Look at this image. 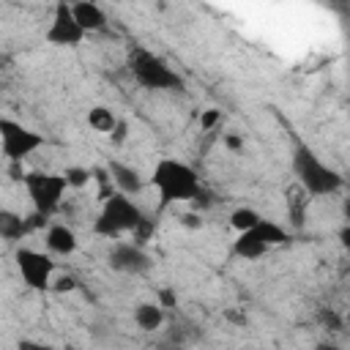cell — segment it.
I'll use <instances>...</instances> for the list:
<instances>
[{
	"label": "cell",
	"mask_w": 350,
	"mask_h": 350,
	"mask_svg": "<svg viewBox=\"0 0 350 350\" xmlns=\"http://www.w3.org/2000/svg\"><path fill=\"white\" fill-rule=\"evenodd\" d=\"M85 30L79 27L74 11H71V3H57L55 11H52V19H49V27L44 33L46 44L52 46H77L85 41Z\"/></svg>",
	"instance_id": "cell-9"
},
{
	"label": "cell",
	"mask_w": 350,
	"mask_h": 350,
	"mask_svg": "<svg viewBox=\"0 0 350 350\" xmlns=\"http://www.w3.org/2000/svg\"><path fill=\"white\" fill-rule=\"evenodd\" d=\"M46 249L49 254H74L77 252V232L66 224H49L46 227Z\"/></svg>",
	"instance_id": "cell-11"
},
{
	"label": "cell",
	"mask_w": 350,
	"mask_h": 350,
	"mask_svg": "<svg viewBox=\"0 0 350 350\" xmlns=\"http://www.w3.org/2000/svg\"><path fill=\"white\" fill-rule=\"evenodd\" d=\"M74 287H77L74 276H55V282H52V293H71Z\"/></svg>",
	"instance_id": "cell-19"
},
{
	"label": "cell",
	"mask_w": 350,
	"mask_h": 350,
	"mask_svg": "<svg viewBox=\"0 0 350 350\" xmlns=\"http://www.w3.org/2000/svg\"><path fill=\"white\" fill-rule=\"evenodd\" d=\"M14 260H16V271H19L22 282L30 290H38V293L52 290V282H55V260L49 254L38 252V249H16Z\"/></svg>",
	"instance_id": "cell-8"
},
{
	"label": "cell",
	"mask_w": 350,
	"mask_h": 350,
	"mask_svg": "<svg viewBox=\"0 0 350 350\" xmlns=\"http://www.w3.org/2000/svg\"><path fill=\"white\" fill-rule=\"evenodd\" d=\"M118 118H115V112L109 109V107H93L90 112H88V126L93 129V131H101V134H112L115 129H118Z\"/></svg>",
	"instance_id": "cell-16"
},
{
	"label": "cell",
	"mask_w": 350,
	"mask_h": 350,
	"mask_svg": "<svg viewBox=\"0 0 350 350\" xmlns=\"http://www.w3.org/2000/svg\"><path fill=\"white\" fill-rule=\"evenodd\" d=\"M314 350H339V347H336V345H328V342H320Z\"/></svg>",
	"instance_id": "cell-25"
},
{
	"label": "cell",
	"mask_w": 350,
	"mask_h": 350,
	"mask_svg": "<svg viewBox=\"0 0 350 350\" xmlns=\"http://www.w3.org/2000/svg\"><path fill=\"white\" fill-rule=\"evenodd\" d=\"M33 224H36V221H27V219H22V216H16V213H11V211H3V213H0V235H3L5 241H22V235L30 232Z\"/></svg>",
	"instance_id": "cell-15"
},
{
	"label": "cell",
	"mask_w": 350,
	"mask_h": 350,
	"mask_svg": "<svg viewBox=\"0 0 350 350\" xmlns=\"http://www.w3.org/2000/svg\"><path fill=\"white\" fill-rule=\"evenodd\" d=\"M290 241V232L284 227H279L276 221L262 219L257 227L238 232L232 241V254L241 260H260L262 254H268L273 246H284Z\"/></svg>",
	"instance_id": "cell-6"
},
{
	"label": "cell",
	"mask_w": 350,
	"mask_h": 350,
	"mask_svg": "<svg viewBox=\"0 0 350 350\" xmlns=\"http://www.w3.org/2000/svg\"><path fill=\"white\" fill-rule=\"evenodd\" d=\"M109 175H112L118 191H123V194H129V197L137 194V191L142 189V178H139V172H137L134 167H129V164L112 161V164H109Z\"/></svg>",
	"instance_id": "cell-13"
},
{
	"label": "cell",
	"mask_w": 350,
	"mask_h": 350,
	"mask_svg": "<svg viewBox=\"0 0 350 350\" xmlns=\"http://www.w3.org/2000/svg\"><path fill=\"white\" fill-rule=\"evenodd\" d=\"M342 211H345V219H347V224H350V191H347V197H345V205H342Z\"/></svg>",
	"instance_id": "cell-24"
},
{
	"label": "cell",
	"mask_w": 350,
	"mask_h": 350,
	"mask_svg": "<svg viewBox=\"0 0 350 350\" xmlns=\"http://www.w3.org/2000/svg\"><path fill=\"white\" fill-rule=\"evenodd\" d=\"M339 246H342V252H345L347 260H350V224H345V227L339 230Z\"/></svg>",
	"instance_id": "cell-22"
},
{
	"label": "cell",
	"mask_w": 350,
	"mask_h": 350,
	"mask_svg": "<svg viewBox=\"0 0 350 350\" xmlns=\"http://www.w3.org/2000/svg\"><path fill=\"white\" fill-rule=\"evenodd\" d=\"M63 175H66L68 186H74V189H79V186H85L90 180V172L85 167H68V170H63Z\"/></svg>",
	"instance_id": "cell-18"
},
{
	"label": "cell",
	"mask_w": 350,
	"mask_h": 350,
	"mask_svg": "<svg viewBox=\"0 0 350 350\" xmlns=\"http://www.w3.org/2000/svg\"><path fill=\"white\" fill-rule=\"evenodd\" d=\"M260 221H262V216H260L254 208H249V205H241V208H235V211L230 213V227H232L235 232H246V230L257 227Z\"/></svg>",
	"instance_id": "cell-17"
},
{
	"label": "cell",
	"mask_w": 350,
	"mask_h": 350,
	"mask_svg": "<svg viewBox=\"0 0 350 350\" xmlns=\"http://www.w3.org/2000/svg\"><path fill=\"white\" fill-rule=\"evenodd\" d=\"M293 172L301 183V189L312 197H325V194H334L342 189V175L328 167L312 148L306 145H298L295 153H293Z\"/></svg>",
	"instance_id": "cell-3"
},
{
	"label": "cell",
	"mask_w": 350,
	"mask_h": 350,
	"mask_svg": "<svg viewBox=\"0 0 350 350\" xmlns=\"http://www.w3.org/2000/svg\"><path fill=\"white\" fill-rule=\"evenodd\" d=\"M148 254L139 249V243H115L109 252V265L123 273H139L148 268Z\"/></svg>",
	"instance_id": "cell-10"
},
{
	"label": "cell",
	"mask_w": 350,
	"mask_h": 350,
	"mask_svg": "<svg viewBox=\"0 0 350 350\" xmlns=\"http://www.w3.org/2000/svg\"><path fill=\"white\" fill-rule=\"evenodd\" d=\"M0 139H3V156L11 164H22L27 156H33L36 150H41L46 145V137L11 120V118H0Z\"/></svg>",
	"instance_id": "cell-7"
},
{
	"label": "cell",
	"mask_w": 350,
	"mask_h": 350,
	"mask_svg": "<svg viewBox=\"0 0 350 350\" xmlns=\"http://www.w3.org/2000/svg\"><path fill=\"white\" fill-rule=\"evenodd\" d=\"M221 120V115H219V109H205L202 115H200V126L208 131V129H213L216 123Z\"/></svg>",
	"instance_id": "cell-20"
},
{
	"label": "cell",
	"mask_w": 350,
	"mask_h": 350,
	"mask_svg": "<svg viewBox=\"0 0 350 350\" xmlns=\"http://www.w3.org/2000/svg\"><path fill=\"white\" fill-rule=\"evenodd\" d=\"M129 71L148 90H178V88H183V77L161 55H156L150 49H142V46L129 55Z\"/></svg>",
	"instance_id": "cell-4"
},
{
	"label": "cell",
	"mask_w": 350,
	"mask_h": 350,
	"mask_svg": "<svg viewBox=\"0 0 350 350\" xmlns=\"http://www.w3.org/2000/svg\"><path fill=\"white\" fill-rule=\"evenodd\" d=\"M134 323H137L142 331H156V328H161V323H164V306L156 304V301H142V304H137V309H134Z\"/></svg>",
	"instance_id": "cell-14"
},
{
	"label": "cell",
	"mask_w": 350,
	"mask_h": 350,
	"mask_svg": "<svg viewBox=\"0 0 350 350\" xmlns=\"http://www.w3.org/2000/svg\"><path fill=\"white\" fill-rule=\"evenodd\" d=\"M150 186L159 194V208H170L175 202H191L202 194V183L194 167L172 156H161L153 164Z\"/></svg>",
	"instance_id": "cell-1"
},
{
	"label": "cell",
	"mask_w": 350,
	"mask_h": 350,
	"mask_svg": "<svg viewBox=\"0 0 350 350\" xmlns=\"http://www.w3.org/2000/svg\"><path fill=\"white\" fill-rule=\"evenodd\" d=\"M109 137H112V139H115V142H120V139H123V137H126V123H123V120H120V123H118V129H115V131H112V134H109Z\"/></svg>",
	"instance_id": "cell-23"
},
{
	"label": "cell",
	"mask_w": 350,
	"mask_h": 350,
	"mask_svg": "<svg viewBox=\"0 0 350 350\" xmlns=\"http://www.w3.org/2000/svg\"><path fill=\"white\" fill-rule=\"evenodd\" d=\"M22 183H25V189H27V197H30V202H33V211H36L38 216H44V219L52 216V213L60 208L66 191L71 189L63 172H44V170L25 172V175H22Z\"/></svg>",
	"instance_id": "cell-5"
},
{
	"label": "cell",
	"mask_w": 350,
	"mask_h": 350,
	"mask_svg": "<svg viewBox=\"0 0 350 350\" xmlns=\"http://www.w3.org/2000/svg\"><path fill=\"white\" fill-rule=\"evenodd\" d=\"M145 213L139 211V205L123 194V191H112L104 197L101 202V211L93 221V232L101 235V238H118L123 232H137L142 224H145Z\"/></svg>",
	"instance_id": "cell-2"
},
{
	"label": "cell",
	"mask_w": 350,
	"mask_h": 350,
	"mask_svg": "<svg viewBox=\"0 0 350 350\" xmlns=\"http://www.w3.org/2000/svg\"><path fill=\"white\" fill-rule=\"evenodd\" d=\"M16 350H57L52 345H44V342H36V339H19Z\"/></svg>",
	"instance_id": "cell-21"
},
{
	"label": "cell",
	"mask_w": 350,
	"mask_h": 350,
	"mask_svg": "<svg viewBox=\"0 0 350 350\" xmlns=\"http://www.w3.org/2000/svg\"><path fill=\"white\" fill-rule=\"evenodd\" d=\"M71 11H74V16H77V22H79V27L85 33H96V30H101L107 25V14L101 11V5H96L90 0L71 3Z\"/></svg>",
	"instance_id": "cell-12"
}]
</instances>
